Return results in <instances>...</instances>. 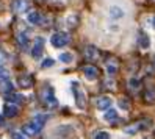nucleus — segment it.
Wrapping results in <instances>:
<instances>
[{
    "mask_svg": "<svg viewBox=\"0 0 155 139\" xmlns=\"http://www.w3.org/2000/svg\"><path fill=\"white\" fill-rule=\"evenodd\" d=\"M152 25H153V28H155V17H152Z\"/></svg>",
    "mask_w": 155,
    "mask_h": 139,
    "instance_id": "obj_31",
    "label": "nucleus"
},
{
    "mask_svg": "<svg viewBox=\"0 0 155 139\" xmlns=\"http://www.w3.org/2000/svg\"><path fill=\"white\" fill-rule=\"evenodd\" d=\"M17 83H19L21 88H31L33 86V78H31V75H24V77H19Z\"/></svg>",
    "mask_w": 155,
    "mask_h": 139,
    "instance_id": "obj_9",
    "label": "nucleus"
},
{
    "mask_svg": "<svg viewBox=\"0 0 155 139\" xmlns=\"http://www.w3.org/2000/svg\"><path fill=\"white\" fill-rule=\"evenodd\" d=\"M27 8H28V3H27V0H14V3H13V10L14 13H25L27 11Z\"/></svg>",
    "mask_w": 155,
    "mask_h": 139,
    "instance_id": "obj_5",
    "label": "nucleus"
},
{
    "mask_svg": "<svg viewBox=\"0 0 155 139\" xmlns=\"http://www.w3.org/2000/svg\"><path fill=\"white\" fill-rule=\"evenodd\" d=\"M17 41H19L21 45H25L27 42H28V38H27V34H19L17 36Z\"/></svg>",
    "mask_w": 155,
    "mask_h": 139,
    "instance_id": "obj_22",
    "label": "nucleus"
},
{
    "mask_svg": "<svg viewBox=\"0 0 155 139\" xmlns=\"http://www.w3.org/2000/svg\"><path fill=\"white\" fill-rule=\"evenodd\" d=\"M129 86H130V89H138L140 81H138V80H130V81H129Z\"/></svg>",
    "mask_w": 155,
    "mask_h": 139,
    "instance_id": "obj_23",
    "label": "nucleus"
},
{
    "mask_svg": "<svg viewBox=\"0 0 155 139\" xmlns=\"http://www.w3.org/2000/svg\"><path fill=\"white\" fill-rule=\"evenodd\" d=\"M44 100H45V103H47L49 106H52V108H55V106L58 105L57 99L52 95V91H47V92H44Z\"/></svg>",
    "mask_w": 155,
    "mask_h": 139,
    "instance_id": "obj_10",
    "label": "nucleus"
},
{
    "mask_svg": "<svg viewBox=\"0 0 155 139\" xmlns=\"http://www.w3.org/2000/svg\"><path fill=\"white\" fill-rule=\"evenodd\" d=\"M94 139H110V134L107 131H97L94 134Z\"/></svg>",
    "mask_w": 155,
    "mask_h": 139,
    "instance_id": "obj_20",
    "label": "nucleus"
},
{
    "mask_svg": "<svg viewBox=\"0 0 155 139\" xmlns=\"http://www.w3.org/2000/svg\"><path fill=\"white\" fill-rule=\"evenodd\" d=\"M74 92H75V99H77V106L85 108V94L78 88H74Z\"/></svg>",
    "mask_w": 155,
    "mask_h": 139,
    "instance_id": "obj_11",
    "label": "nucleus"
},
{
    "mask_svg": "<svg viewBox=\"0 0 155 139\" xmlns=\"http://www.w3.org/2000/svg\"><path fill=\"white\" fill-rule=\"evenodd\" d=\"M0 80H8V70H5V69H0Z\"/></svg>",
    "mask_w": 155,
    "mask_h": 139,
    "instance_id": "obj_25",
    "label": "nucleus"
},
{
    "mask_svg": "<svg viewBox=\"0 0 155 139\" xmlns=\"http://www.w3.org/2000/svg\"><path fill=\"white\" fill-rule=\"evenodd\" d=\"M72 60H74V57L71 53H61L60 55V61H63V63H71Z\"/></svg>",
    "mask_w": 155,
    "mask_h": 139,
    "instance_id": "obj_19",
    "label": "nucleus"
},
{
    "mask_svg": "<svg viewBox=\"0 0 155 139\" xmlns=\"http://www.w3.org/2000/svg\"><path fill=\"white\" fill-rule=\"evenodd\" d=\"M119 106H121V108H124V109H127V108H129V102H125V99L119 100Z\"/></svg>",
    "mask_w": 155,
    "mask_h": 139,
    "instance_id": "obj_27",
    "label": "nucleus"
},
{
    "mask_svg": "<svg viewBox=\"0 0 155 139\" xmlns=\"http://www.w3.org/2000/svg\"><path fill=\"white\" fill-rule=\"evenodd\" d=\"M41 128H42V127L36 125V124H30V125H25V127H24V133H25L27 136H35L36 133H39Z\"/></svg>",
    "mask_w": 155,
    "mask_h": 139,
    "instance_id": "obj_8",
    "label": "nucleus"
},
{
    "mask_svg": "<svg viewBox=\"0 0 155 139\" xmlns=\"http://www.w3.org/2000/svg\"><path fill=\"white\" fill-rule=\"evenodd\" d=\"M27 21H28L30 24H33V25H36V24H39L41 21H42V17H41V14L39 13H30L28 16H27Z\"/></svg>",
    "mask_w": 155,
    "mask_h": 139,
    "instance_id": "obj_12",
    "label": "nucleus"
},
{
    "mask_svg": "<svg viewBox=\"0 0 155 139\" xmlns=\"http://www.w3.org/2000/svg\"><path fill=\"white\" fill-rule=\"evenodd\" d=\"M50 66H53V60H44L42 67H50Z\"/></svg>",
    "mask_w": 155,
    "mask_h": 139,
    "instance_id": "obj_26",
    "label": "nucleus"
},
{
    "mask_svg": "<svg viewBox=\"0 0 155 139\" xmlns=\"http://www.w3.org/2000/svg\"><path fill=\"white\" fill-rule=\"evenodd\" d=\"M42 45H44V39L42 38H38V39H36V42H35V45H33V52H31L33 58L38 60L41 55H42Z\"/></svg>",
    "mask_w": 155,
    "mask_h": 139,
    "instance_id": "obj_4",
    "label": "nucleus"
},
{
    "mask_svg": "<svg viewBox=\"0 0 155 139\" xmlns=\"http://www.w3.org/2000/svg\"><path fill=\"white\" fill-rule=\"evenodd\" d=\"M147 124H150V120H143V122L135 124L133 127H127V128L124 130V131H125V133H129V134H133V133H136V131H140V130L147 128V127H149Z\"/></svg>",
    "mask_w": 155,
    "mask_h": 139,
    "instance_id": "obj_3",
    "label": "nucleus"
},
{
    "mask_svg": "<svg viewBox=\"0 0 155 139\" xmlns=\"http://www.w3.org/2000/svg\"><path fill=\"white\" fill-rule=\"evenodd\" d=\"M50 44L57 49L64 47V45L69 44V36L66 33H55V34H52V38H50Z\"/></svg>",
    "mask_w": 155,
    "mask_h": 139,
    "instance_id": "obj_1",
    "label": "nucleus"
},
{
    "mask_svg": "<svg viewBox=\"0 0 155 139\" xmlns=\"http://www.w3.org/2000/svg\"><path fill=\"white\" fill-rule=\"evenodd\" d=\"M110 16L113 17V19H119V17H124V11L121 10V8H117V6H111Z\"/></svg>",
    "mask_w": 155,
    "mask_h": 139,
    "instance_id": "obj_13",
    "label": "nucleus"
},
{
    "mask_svg": "<svg viewBox=\"0 0 155 139\" xmlns=\"http://www.w3.org/2000/svg\"><path fill=\"white\" fill-rule=\"evenodd\" d=\"M3 125H5V120H3L2 116H0V127H3Z\"/></svg>",
    "mask_w": 155,
    "mask_h": 139,
    "instance_id": "obj_30",
    "label": "nucleus"
},
{
    "mask_svg": "<svg viewBox=\"0 0 155 139\" xmlns=\"http://www.w3.org/2000/svg\"><path fill=\"white\" fill-rule=\"evenodd\" d=\"M10 100L16 102V103H22V102H24V97H22V95H13V97H10Z\"/></svg>",
    "mask_w": 155,
    "mask_h": 139,
    "instance_id": "obj_24",
    "label": "nucleus"
},
{
    "mask_svg": "<svg viewBox=\"0 0 155 139\" xmlns=\"http://www.w3.org/2000/svg\"><path fill=\"white\" fill-rule=\"evenodd\" d=\"M13 139H27L22 133H19V131H16V133H13Z\"/></svg>",
    "mask_w": 155,
    "mask_h": 139,
    "instance_id": "obj_28",
    "label": "nucleus"
},
{
    "mask_svg": "<svg viewBox=\"0 0 155 139\" xmlns=\"http://www.w3.org/2000/svg\"><path fill=\"white\" fill-rule=\"evenodd\" d=\"M96 106L99 109H108L111 106V99L110 97H99L96 100Z\"/></svg>",
    "mask_w": 155,
    "mask_h": 139,
    "instance_id": "obj_7",
    "label": "nucleus"
},
{
    "mask_svg": "<svg viewBox=\"0 0 155 139\" xmlns=\"http://www.w3.org/2000/svg\"><path fill=\"white\" fill-rule=\"evenodd\" d=\"M97 49H94V47H88L86 49V57L89 58V60H96L97 58Z\"/></svg>",
    "mask_w": 155,
    "mask_h": 139,
    "instance_id": "obj_18",
    "label": "nucleus"
},
{
    "mask_svg": "<svg viewBox=\"0 0 155 139\" xmlns=\"http://www.w3.org/2000/svg\"><path fill=\"white\" fill-rule=\"evenodd\" d=\"M116 64H113V63H108L107 64V70H108V73H110V75H114L116 73Z\"/></svg>",
    "mask_w": 155,
    "mask_h": 139,
    "instance_id": "obj_21",
    "label": "nucleus"
},
{
    "mask_svg": "<svg viewBox=\"0 0 155 139\" xmlns=\"http://www.w3.org/2000/svg\"><path fill=\"white\" fill-rule=\"evenodd\" d=\"M104 119L105 120H108V122H113V120H116L117 119V113L114 109H108L107 113L104 114Z\"/></svg>",
    "mask_w": 155,
    "mask_h": 139,
    "instance_id": "obj_14",
    "label": "nucleus"
},
{
    "mask_svg": "<svg viewBox=\"0 0 155 139\" xmlns=\"http://www.w3.org/2000/svg\"><path fill=\"white\" fill-rule=\"evenodd\" d=\"M140 45H141L143 49H147L149 45H150V41H149V36L147 34H144V33L140 34Z\"/></svg>",
    "mask_w": 155,
    "mask_h": 139,
    "instance_id": "obj_15",
    "label": "nucleus"
},
{
    "mask_svg": "<svg viewBox=\"0 0 155 139\" xmlns=\"http://www.w3.org/2000/svg\"><path fill=\"white\" fill-rule=\"evenodd\" d=\"M17 113H19V108H17L14 102H6L3 106V114L6 117H14V116H17Z\"/></svg>",
    "mask_w": 155,
    "mask_h": 139,
    "instance_id": "obj_2",
    "label": "nucleus"
},
{
    "mask_svg": "<svg viewBox=\"0 0 155 139\" xmlns=\"http://www.w3.org/2000/svg\"><path fill=\"white\" fill-rule=\"evenodd\" d=\"M0 89H2V92H6V94H8V92H13L14 88H13V85L8 80H3L2 81V88H0Z\"/></svg>",
    "mask_w": 155,
    "mask_h": 139,
    "instance_id": "obj_17",
    "label": "nucleus"
},
{
    "mask_svg": "<svg viewBox=\"0 0 155 139\" xmlns=\"http://www.w3.org/2000/svg\"><path fill=\"white\" fill-rule=\"evenodd\" d=\"M83 73L88 80H96L97 75H99V70L94 66H86V67H83Z\"/></svg>",
    "mask_w": 155,
    "mask_h": 139,
    "instance_id": "obj_6",
    "label": "nucleus"
},
{
    "mask_svg": "<svg viewBox=\"0 0 155 139\" xmlns=\"http://www.w3.org/2000/svg\"><path fill=\"white\" fill-rule=\"evenodd\" d=\"M47 119H49L47 116H44V114H38V116H35V119H33V124L39 125V127H42V125L45 124V120H47Z\"/></svg>",
    "mask_w": 155,
    "mask_h": 139,
    "instance_id": "obj_16",
    "label": "nucleus"
},
{
    "mask_svg": "<svg viewBox=\"0 0 155 139\" xmlns=\"http://www.w3.org/2000/svg\"><path fill=\"white\" fill-rule=\"evenodd\" d=\"M5 61H6V55H5L2 50H0V66H2V64H3Z\"/></svg>",
    "mask_w": 155,
    "mask_h": 139,
    "instance_id": "obj_29",
    "label": "nucleus"
}]
</instances>
